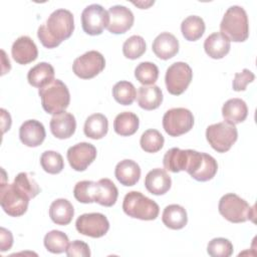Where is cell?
<instances>
[{
  "label": "cell",
  "instance_id": "6da1fadb",
  "mask_svg": "<svg viewBox=\"0 0 257 257\" xmlns=\"http://www.w3.org/2000/svg\"><path fill=\"white\" fill-rule=\"evenodd\" d=\"M73 30V14L66 9H56L49 15L46 22L38 27L37 36L44 47L54 48L69 38Z\"/></svg>",
  "mask_w": 257,
  "mask_h": 257
},
{
  "label": "cell",
  "instance_id": "7a4b0ae2",
  "mask_svg": "<svg viewBox=\"0 0 257 257\" xmlns=\"http://www.w3.org/2000/svg\"><path fill=\"white\" fill-rule=\"evenodd\" d=\"M220 30L230 41H245L249 36V22L245 9L238 5L229 7L220 23Z\"/></svg>",
  "mask_w": 257,
  "mask_h": 257
},
{
  "label": "cell",
  "instance_id": "3957f363",
  "mask_svg": "<svg viewBox=\"0 0 257 257\" xmlns=\"http://www.w3.org/2000/svg\"><path fill=\"white\" fill-rule=\"evenodd\" d=\"M38 94L42 108L49 114H57L68 107L70 93L66 84L60 79H53L47 85L39 88Z\"/></svg>",
  "mask_w": 257,
  "mask_h": 257
},
{
  "label": "cell",
  "instance_id": "277c9868",
  "mask_svg": "<svg viewBox=\"0 0 257 257\" xmlns=\"http://www.w3.org/2000/svg\"><path fill=\"white\" fill-rule=\"evenodd\" d=\"M122 210L128 217L144 221L155 220L160 213L159 205L138 191L128 192L124 196Z\"/></svg>",
  "mask_w": 257,
  "mask_h": 257
},
{
  "label": "cell",
  "instance_id": "5b68a950",
  "mask_svg": "<svg viewBox=\"0 0 257 257\" xmlns=\"http://www.w3.org/2000/svg\"><path fill=\"white\" fill-rule=\"evenodd\" d=\"M254 208L234 193L224 195L218 205L219 213L231 223H244L249 219L254 221Z\"/></svg>",
  "mask_w": 257,
  "mask_h": 257
},
{
  "label": "cell",
  "instance_id": "8992f818",
  "mask_svg": "<svg viewBox=\"0 0 257 257\" xmlns=\"http://www.w3.org/2000/svg\"><path fill=\"white\" fill-rule=\"evenodd\" d=\"M30 198L14 183L2 182L0 189V204L3 211L11 217H20L27 211Z\"/></svg>",
  "mask_w": 257,
  "mask_h": 257
},
{
  "label": "cell",
  "instance_id": "52a82bcc",
  "mask_svg": "<svg viewBox=\"0 0 257 257\" xmlns=\"http://www.w3.org/2000/svg\"><path fill=\"white\" fill-rule=\"evenodd\" d=\"M206 139L216 152L226 153L237 141L238 132L235 124L226 121L217 122L207 127Z\"/></svg>",
  "mask_w": 257,
  "mask_h": 257
},
{
  "label": "cell",
  "instance_id": "ba28073f",
  "mask_svg": "<svg viewBox=\"0 0 257 257\" xmlns=\"http://www.w3.org/2000/svg\"><path fill=\"white\" fill-rule=\"evenodd\" d=\"M194 115L188 108L175 107L167 110L163 116V127L171 137H179L191 131Z\"/></svg>",
  "mask_w": 257,
  "mask_h": 257
},
{
  "label": "cell",
  "instance_id": "9c48e42d",
  "mask_svg": "<svg viewBox=\"0 0 257 257\" xmlns=\"http://www.w3.org/2000/svg\"><path fill=\"white\" fill-rule=\"evenodd\" d=\"M193 78L191 66L183 61L170 65L166 71L165 82L167 90L173 95L182 94L189 86Z\"/></svg>",
  "mask_w": 257,
  "mask_h": 257
},
{
  "label": "cell",
  "instance_id": "30bf717a",
  "mask_svg": "<svg viewBox=\"0 0 257 257\" xmlns=\"http://www.w3.org/2000/svg\"><path fill=\"white\" fill-rule=\"evenodd\" d=\"M105 67L103 55L96 51L90 50L74 59L72 70L76 76L82 79H89L99 74Z\"/></svg>",
  "mask_w": 257,
  "mask_h": 257
},
{
  "label": "cell",
  "instance_id": "8fae6325",
  "mask_svg": "<svg viewBox=\"0 0 257 257\" xmlns=\"http://www.w3.org/2000/svg\"><path fill=\"white\" fill-rule=\"evenodd\" d=\"M109 22L108 12L99 4L86 6L81 13V25L83 31L88 35H99Z\"/></svg>",
  "mask_w": 257,
  "mask_h": 257
},
{
  "label": "cell",
  "instance_id": "7c38bea8",
  "mask_svg": "<svg viewBox=\"0 0 257 257\" xmlns=\"http://www.w3.org/2000/svg\"><path fill=\"white\" fill-rule=\"evenodd\" d=\"M75 228L78 233L84 236L100 238L107 233L109 222L101 213H86L76 219Z\"/></svg>",
  "mask_w": 257,
  "mask_h": 257
},
{
  "label": "cell",
  "instance_id": "4fadbf2b",
  "mask_svg": "<svg viewBox=\"0 0 257 257\" xmlns=\"http://www.w3.org/2000/svg\"><path fill=\"white\" fill-rule=\"evenodd\" d=\"M66 158L74 171L82 172L95 160L96 149L89 143H78L67 150Z\"/></svg>",
  "mask_w": 257,
  "mask_h": 257
},
{
  "label": "cell",
  "instance_id": "5bb4252c",
  "mask_svg": "<svg viewBox=\"0 0 257 257\" xmlns=\"http://www.w3.org/2000/svg\"><path fill=\"white\" fill-rule=\"evenodd\" d=\"M109 22L107 30L112 34H122L130 30L134 24L135 16L132 10L123 5H114L108 9Z\"/></svg>",
  "mask_w": 257,
  "mask_h": 257
},
{
  "label": "cell",
  "instance_id": "9a60e30c",
  "mask_svg": "<svg viewBox=\"0 0 257 257\" xmlns=\"http://www.w3.org/2000/svg\"><path fill=\"white\" fill-rule=\"evenodd\" d=\"M11 53L17 63L28 64L37 58L38 49L35 42L29 36L23 35L13 42Z\"/></svg>",
  "mask_w": 257,
  "mask_h": 257
},
{
  "label": "cell",
  "instance_id": "2e32d148",
  "mask_svg": "<svg viewBox=\"0 0 257 257\" xmlns=\"http://www.w3.org/2000/svg\"><path fill=\"white\" fill-rule=\"evenodd\" d=\"M46 133L44 125L36 119L25 120L19 128V139L27 147L35 148L45 140Z\"/></svg>",
  "mask_w": 257,
  "mask_h": 257
},
{
  "label": "cell",
  "instance_id": "e0dca14e",
  "mask_svg": "<svg viewBox=\"0 0 257 257\" xmlns=\"http://www.w3.org/2000/svg\"><path fill=\"white\" fill-rule=\"evenodd\" d=\"M50 131L52 135L60 140L70 138L76 128V120L72 113L62 111L54 114L50 119Z\"/></svg>",
  "mask_w": 257,
  "mask_h": 257
},
{
  "label": "cell",
  "instance_id": "ac0fdd59",
  "mask_svg": "<svg viewBox=\"0 0 257 257\" xmlns=\"http://www.w3.org/2000/svg\"><path fill=\"white\" fill-rule=\"evenodd\" d=\"M172 180L166 170L156 168L151 170L145 178V187L153 195H164L170 189Z\"/></svg>",
  "mask_w": 257,
  "mask_h": 257
},
{
  "label": "cell",
  "instance_id": "d6986e66",
  "mask_svg": "<svg viewBox=\"0 0 257 257\" xmlns=\"http://www.w3.org/2000/svg\"><path fill=\"white\" fill-rule=\"evenodd\" d=\"M152 49L156 56L163 60L174 57L179 52V41L170 32H162L153 41Z\"/></svg>",
  "mask_w": 257,
  "mask_h": 257
},
{
  "label": "cell",
  "instance_id": "ffe728a7",
  "mask_svg": "<svg viewBox=\"0 0 257 257\" xmlns=\"http://www.w3.org/2000/svg\"><path fill=\"white\" fill-rule=\"evenodd\" d=\"M116 180L125 187L135 186L141 177V168L133 160H122L116 164L114 169Z\"/></svg>",
  "mask_w": 257,
  "mask_h": 257
},
{
  "label": "cell",
  "instance_id": "44dd1931",
  "mask_svg": "<svg viewBox=\"0 0 257 257\" xmlns=\"http://www.w3.org/2000/svg\"><path fill=\"white\" fill-rule=\"evenodd\" d=\"M230 40L221 32L210 34L204 42L205 52L214 59H221L230 51Z\"/></svg>",
  "mask_w": 257,
  "mask_h": 257
},
{
  "label": "cell",
  "instance_id": "7402d4cb",
  "mask_svg": "<svg viewBox=\"0 0 257 257\" xmlns=\"http://www.w3.org/2000/svg\"><path fill=\"white\" fill-rule=\"evenodd\" d=\"M222 115L228 123L237 124L243 122L248 115L247 104L241 98H230L223 104Z\"/></svg>",
  "mask_w": 257,
  "mask_h": 257
},
{
  "label": "cell",
  "instance_id": "603a6c76",
  "mask_svg": "<svg viewBox=\"0 0 257 257\" xmlns=\"http://www.w3.org/2000/svg\"><path fill=\"white\" fill-rule=\"evenodd\" d=\"M137 100L139 105L146 110L158 108L163 101V92L158 85H143L139 87Z\"/></svg>",
  "mask_w": 257,
  "mask_h": 257
},
{
  "label": "cell",
  "instance_id": "cb8c5ba5",
  "mask_svg": "<svg viewBox=\"0 0 257 257\" xmlns=\"http://www.w3.org/2000/svg\"><path fill=\"white\" fill-rule=\"evenodd\" d=\"M74 209L67 199H56L49 207V217L56 225H68L73 218Z\"/></svg>",
  "mask_w": 257,
  "mask_h": 257
},
{
  "label": "cell",
  "instance_id": "d4e9b609",
  "mask_svg": "<svg viewBox=\"0 0 257 257\" xmlns=\"http://www.w3.org/2000/svg\"><path fill=\"white\" fill-rule=\"evenodd\" d=\"M162 221L166 227L172 230L183 229L188 223L187 211L181 205H169L163 211Z\"/></svg>",
  "mask_w": 257,
  "mask_h": 257
},
{
  "label": "cell",
  "instance_id": "484cf974",
  "mask_svg": "<svg viewBox=\"0 0 257 257\" xmlns=\"http://www.w3.org/2000/svg\"><path fill=\"white\" fill-rule=\"evenodd\" d=\"M54 79V68L48 62H39L29 69L27 80L30 85L41 88Z\"/></svg>",
  "mask_w": 257,
  "mask_h": 257
},
{
  "label": "cell",
  "instance_id": "4316f807",
  "mask_svg": "<svg viewBox=\"0 0 257 257\" xmlns=\"http://www.w3.org/2000/svg\"><path fill=\"white\" fill-rule=\"evenodd\" d=\"M108 131V120L102 113H93L89 115L85 122L83 132L84 135L92 140L102 139Z\"/></svg>",
  "mask_w": 257,
  "mask_h": 257
},
{
  "label": "cell",
  "instance_id": "83f0119b",
  "mask_svg": "<svg viewBox=\"0 0 257 257\" xmlns=\"http://www.w3.org/2000/svg\"><path fill=\"white\" fill-rule=\"evenodd\" d=\"M189 160V150H181L179 148H172L166 152L163 164L166 170L172 173H179L186 171Z\"/></svg>",
  "mask_w": 257,
  "mask_h": 257
},
{
  "label": "cell",
  "instance_id": "f1b7e54d",
  "mask_svg": "<svg viewBox=\"0 0 257 257\" xmlns=\"http://www.w3.org/2000/svg\"><path fill=\"white\" fill-rule=\"evenodd\" d=\"M140 120L136 113L132 111H123L118 113L113 121L114 132L121 137H130L139 130Z\"/></svg>",
  "mask_w": 257,
  "mask_h": 257
},
{
  "label": "cell",
  "instance_id": "f546056e",
  "mask_svg": "<svg viewBox=\"0 0 257 257\" xmlns=\"http://www.w3.org/2000/svg\"><path fill=\"white\" fill-rule=\"evenodd\" d=\"M118 197V190L113 182L107 178L97 182V193L95 202L104 207H111L115 204Z\"/></svg>",
  "mask_w": 257,
  "mask_h": 257
},
{
  "label": "cell",
  "instance_id": "4dcf8cb0",
  "mask_svg": "<svg viewBox=\"0 0 257 257\" xmlns=\"http://www.w3.org/2000/svg\"><path fill=\"white\" fill-rule=\"evenodd\" d=\"M205 22L197 15H191L185 18L181 24L183 36L188 41H196L200 39L205 32Z\"/></svg>",
  "mask_w": 257,
  "mask_h": 257
},
{
  "label": "cell",
  "instance_id": "1f68e13d",
  "mask_svg": "<svg viewBox=\"0 0 257 257\" xmlns=\"http://www.w3.org/2000/svg\"><path fill=\"white\" fill-rule=\"evenodd\" d=\"M217 170V161L211 155L202 153V161L200 163V166L191 175V177L199 182H207L215 177Z\"/></svg>",
  "mask_w": 257,
  "mask_h": 257
},
{
  "label": "cell",
  "instance_id": "d6a6232c",
  "mask_svg": "<svg viewBox=\"0 0 257 257\" xmlns=\"http://www.w3.org/2000/svg\"><path fill=\"white\" fill-rule=\"evenodd\" d=\"M112 96L116 102L122 105H131L137 97V90L132 82L120 80L113 85Z\"/></svg>",
  "mask_w": 257,
  "mask_h": 257
},
{
  "label": "cell",
  "instance_id": "836d02e7",
  "mask_svg": "<svg viewBox=\"0 0 257 257\" xmlns=\"http://www.w3.org/2000/svg\"><path fill=\"white\" fill-rule=\"evenodd\" d=\"M68 237L65 233L59 230H52L44 236V246L47 251L53 254H60L64 252L69 244Z\"/></svg>",
  "mask_w": 257,
  "mask_h": 257
},
{
  "label": "cell",
  "instance_id": "e575fe53",
  "mask_svg": "<svg viewBox=\"0 0 257 257\" xmlns=\"http://www.w3.org/2000/svg\"><path fill=\"white\" fill-rule=\"evenodd\" d=\"M97 193V182L93 181H80L77 182L73 189V196L79 202L83 204H89L95 202Z\"/></svg>",
  "mask_w": 257,
  "mask_h": 257
},
{
  "label": "cell",
  "instance_id": "d590c367",
  "mask_svg": "<svg viewBox=\"0 0 257 257\" xmlns=\"http://www.w3.org/2000/svg\"><path fill=\"white\" fill-rule=\"evenodd\" d=\"M164 143H165V139L163 135L158 130H154V128H150L144 132L140 140L141 148L146 153H152V154L159 152L163 148Z\"/></svg>",
  "mask_w": 257,
  "mask_h": 257
},
{
  "label": "cell",
  "instance_id": "8d00e7d4",
  "mask_svg": "<svg viewBox=\"0 0 257 257\" xmlns=\"http://www.w3.org/2000/svg\"><path fill=\"white\" fill-rule=\"evenodd\" d=\"M135 77L144 85H152L159 77V68L153 62H141L135 69Z\"/></svg>",
  "mask_w": 257,
  "mask_h": 257
},
{
  "label": "cell",
  "instance_id": "74e56055",
  "mask_svg": "<svg viewBox=\"0 0 257 257\" xmlns=\"http://www.w3.org/2000/svg\"><path fill=\"white\" fill-rule=\"evenodd\" d=\"M40 165L48 174H59L64 168L62 156L54 151H45L40 157Z\"/></svg>",
  "mask_w": 257,
  "mask_h": 257
},
{
  "label": "cell",
  "instance_id": "f35d334b",
  "mask_svg": "<svg viewBox=\"0 0 257 257\" xmlns=\"http://www.w3.org/2000/svg\"><path fill=\"white\" fill-rule=\"evenodd\" d=\"M147 49L145 39L140 35L128 37L122 45V53L128 59H137L141 57Z\"/></svg>",
  "mask_w": 257,
  "mask_h": 257
},
{
  "label": "cell",
  "instance_id": "ab89813d",
  "mask_svg": "<svg viewBox=\"0 0 257 257\" xmlns=\"http://www.w3.org/2000/svg\"><path fill=\"white\" fill-rule=\"evenodd\" d=\"M207 252L212 257H229L233 254V244L226 238H214L208 243Z\"/></svg>",
  "mask_w": 257,
  "mask_h": 257
},
{
  "label": "cell",
  "instance_id": "60d3db41",
  "mask_svg": "<svg viewBox=\"0 0 257 257\" xmlns=\"http://www.w3.org/2000/svg\"><path fill=\"white\" fill-rule=\"evenodd\" d=\"M13 183L30 199L35 198L40 193V188L37 182L28 173H19L15 177Z\"/></svg>",
  "mask_w": 257,
  "mask_h": 257
},
{
  "label": "cell",
  "instance_id": "b9f144b4",
  "mask_svg": "<svg viewBox=\"0 0 257 257\" xmlns=\"http://www.w3.org/2000/svg\"><path fill=\"white\" fill-rule=\"evenodd\" d=\"M254 79H255L254 73L251 70L244 68L241 72L235 73V76L232 82L233 89L235 91H243L246 89L247 84L251 83Z\"/></svg>",
  "mask_w": 257,
  "mask_h": 257
},
{
  "label": "cell",
  "instance_id": "7bdbcfd3",
  "mask_svg": "<svg viewBox=\"0 0 257 257\" xmlns=\"http://www.w3.org/2000/svg\"><path fill=\"white\" fill-rule=\"evenodd\" d=\"M65 253L68 257H89L90 250L88 245L81 240H74L68 244Z\"/></svg>",
  "mask_w": 257,
  "mask_h": 257
},
{
  "label": "cell",
  "instance_id": "ee69618b",
  "mask_svg": "<svg viewBox=\"0 0 257 257\" xmlns=\"http://www.w3.org/2000/svg\"><path fill=\"white\" fill-rule=\"evenodd\" d=\"M0 248H1V252H5L7 250H9L12 245H13V236L12 233L1 227L0 229Z\"/></svg>",
  "mask_w": 257,
  "mask_h": 257
},
{
  "label": "cell",
  "instance_id": "f6af8a7d",
  "mask_svg": "<svg viewBox=\"0 0 257 257\" xmlns=\"http://www.w3.org/2000/svg\"><path fill=\"white\" fill-rule=\"evenodd\" d=\"M1 119H2V133L4 134L6 131H9L10 126H11V116L9 114V112L4 109V108H1Z\"/></svg>",
  "mask_w": 257,
  "mask_h": 257
},
{
  "label": "cell",
  "instance_id": "bcb514c9",
  "mask_svg": "<svg viewBox=\"0 0 257 257\" xmlns=\"http://www.w3.org/2000/svg\"><path fill=\"white\" fill-rule=\"evenodd\" d=\"M1 53H2V63H3V65H2V73H1V74L3 75V74L7 73V72L10 70L11 65H10L9 58L6 57L5 51H4V50H1Z\"/></svg>",
  "mask_w": 257,
  "mask_h": 257
}]
</instances>
